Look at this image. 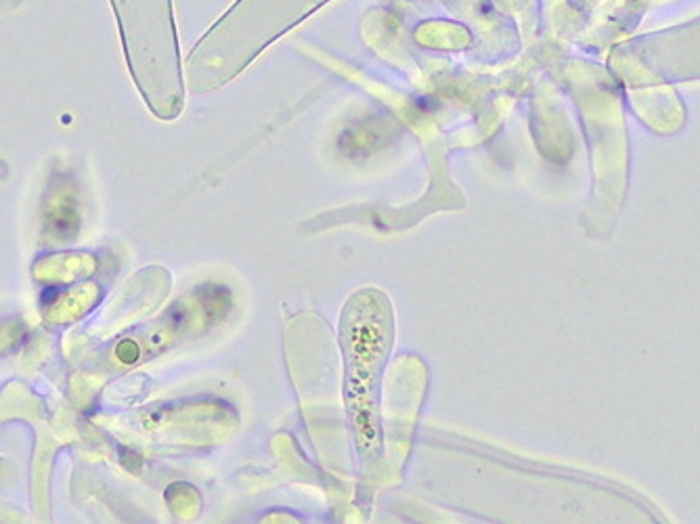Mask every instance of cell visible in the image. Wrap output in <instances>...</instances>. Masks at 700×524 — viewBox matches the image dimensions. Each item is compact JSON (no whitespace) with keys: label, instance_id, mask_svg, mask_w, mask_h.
<instances>
[{"label":"cell","instance_id":"6da1fadb","mask_svg":"<svg viewBox=\"0 0 700 524\" xmlns=\"http://www.w3.org/2000/svg\"><path fill=\"white\" fill-rule=\"evenodd\" d=\"M395 342V310L377 288H361L340 314V346L344 355V403L348 426L363 472H371L382 456L379 388Z\"/></svg>","mask_w":700,"mask_h":524},{"label":"cell","instance_id":"7a4b0ae2","mask_svg":"<svg viewBox=\"0 0 700 524\" xmlns=\"http://www.w3.org/2000/svg\"><path fill=\"white\" fill-rule=\"evenodd\" d=\"M47 227L51 229V235L59 239L74 235V231L78 229V210H76V201L72 193H67L65 189L55 193L49 205Z\"/></svg>","mask_w":700,"mask_h":524}]
</instances>
